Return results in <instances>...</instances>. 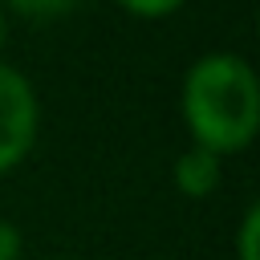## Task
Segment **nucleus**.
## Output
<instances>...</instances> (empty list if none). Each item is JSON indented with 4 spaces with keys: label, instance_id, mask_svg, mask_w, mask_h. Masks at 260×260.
Returning a JSON list of instances; mask_svg holds the SVG:
<instances>
[{
    "label": "nucleus",
    "instance_id": "1",
    "mask_svg": "<svg viewBox=\"0 0 260 260\" xmlns=\"http://www.w3.org/2000/svg\"><path fill=\"white\" fill-rule=\"evenodd\" d=\"M183 122L195 146L223 154L252 142L260 126L256 69L236 53H207L183 77Z\"/></svg>",
    "mask_w": 260,
    "mask_h": 260
},
{
    "label": "nucleus",
    "instance_id": "2",
    "mask_svg": "<svg viewBox=\"0 0 260 260\" xmlns=\"http://www.w3.org/2000/svg\"><path fill=\"white\" fill-rule=\"evenodd\" d=\"M41 106L28 85V77L12 65H0V175L12 171L37 138Z\"/></svg>",
    "mask_w": 260,
    "mask_h": 260
},
{
    "label": "nucleus",
    "instance_id": "3",
    "mask_svg": "<svg viewBox=\"0 0 260 260\" xmlns=\"http://www.w3.org/2000/svg\"><path fill=\"white\" fill-rule=\"evenodd\" d=\"M175 187L191 199H203L219 187V154L203 150V146H191L175 158Z\"/></svg>",
    "mask_w": 260,
    "mask_h": 260
},
{
    "label": "nucleus",
    "instance_id": "4",
    "mask_svg": "<svg viewBox=\"0 0 260 260\" xmlns=\"http://www.w3.org/2000/svg\"><path fill=\"white\" fill-rule=\"evenodd\" d=\"M12 12L28 16V20H49V16H61V12H73L81 0H4Z\"/></svg>",
    "mask_w": 260,
    "mask_h": 260
},
{
    "label": "nucleus",
    "instance_id": "5",
    "mask_svg": "<svg viewBox=\"0 0 260 260\" xmlns=\"http://www.w3.org/2000/svg\"><path fill=\"white\" fill-rule=\"evenodd\" d=\"M256 232H260V207L252 203V207L244 211V219H240V240H236L240 260H260V256H256Z\"/></svg>",
    "mask_w": 260,
    "mask_h": 260
},
{
    "label": "nucleus",
    "instance_id": "6",
    "mask_svg": "<svg viewBox=\"0 0 260 260\" xmlns=\"http://www.w3.org/2000/svg\"><path fill=\"white\" fill-rule=\"evenodd\" d=\"M126 12H134V16H167V12H175L183 0H118Z\"/></svg>",
    "mask_w": 260,
    "mask_h": 260
},
{
    "label": "nucleus",
    "instance_id": "7",
    "mask_svg": "<svg viewBox=\"0 0 260 260\" xmlns=\"http://www.w3.org/2000/svg\"><path fill=\"white\" fill-rule=\"evenodd\" d=\"M0 260H20V232L8 219H0Z\"/></svg>",
    "mask_w": 260,
    "mask_h": 260
},
{
    "label": "nucleus",
    "instance_id": "8",
    "mask_svg": "<svg viewBox=\"0 0 260 260\" xmlns=\"http://www.w3.org/2000/svg\"><path fill=\"white\" fill-rule=\"evenodd\" d=\"M4 32H8V24H4V8H0V45H4Z\"/></svg>",
    "mask_w": 260,
    "mask_h": 260
},
{
    "label": "nucleus",
    "instance_id": "9",
    "mask_svg": "<svg viewBox=\"0 0 260 260\" xmlns=\"http://www.w3.org/2000/svg\"><path fill=\"white\" fill-rule=\"evenodd\" d=\"M53 260H69V256H53Z\"/></svg>",
    "mask_w": 260,
    "mask_h": 260
}]
</instances>
